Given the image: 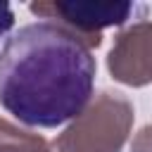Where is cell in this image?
<instances>
[{
  "mask_svg": "<svg viewBox=\"0 0 152 152\" xmlns=\"http://www.w3.org/2000/svg\"><path fill=\"white\" fill-rule=\"evenodd\" d=\"M95 69L93 48L71 28L26 24L0 50V104L26 126L57 128L90 104Z\"/></svg>",
  "mask_w": 152,
  "mask_h": 152,
  "instance_id": "cell-1",
  "label": "cell"
},
{
  "mask_svg": "<svg viewBox=\"0 0 152 152\" xmlns=\"http://www.w3.org/2000/svg\"><path fill=\"white\" fill-rule=\"evenodd\" d=\"M133 104L126 95L104 90L52 140L55 152H121L131 126Z\"/></svg>",
  "mask_w": 152,
  "mask_h": 152,
  "instance_id": "cell-2",
  "label": "cell"
},
{
  "mask_svg": "<svg viewBox=\"0 0 152 152\" xmlns=\"http://www.w3.org/2000/svg\"><path fill=\"white\" fill-rule=\"evenodd\" d=\"M28 10L43 19L57 21L74 33H78L90 48H100L102 28L124 26L138 12L145 14V5L135 2H69V0H52V2H31Z\"/></svg>",
  "mask_w": 152,
  "mask_h": 152,
  "instance_id": "cell-3",
  "label": "cell"
},
{
  "mask_svg": "<svg viewBox=\"0 0 152 152\" xmlns=\"http://www.w3.org/2000/svg\"><path fill=\"white\" fill-rule=\"evenodd\" d=\"M107 69L114 81L133 88L152 83V21H135L114 38Z\"/></svg>",
  "mask_w": 152,
  "mask_h": 152,
  "instance_id": "cell-4",
  "label": "cell"
},
{
  "mask_svg": "<svg viewBox=\"0 0 152 152\" xmlns=\"http://www.w3.org/2000/svg\"><path fill=\"white\" fill-rule=\"evenodd\" d=\"M0 152H55L38 133H28L0 116Z\"/></svg>",
  "mask_w": 152,
  "mask_h": 152,
  "instance_id": "cell-5",
  "label": "cell"
},
{
  "mask_svg": "<svg viewBox=\"0 0 152 152\" xmlns=\"http://www.w3.org/2000/svg\"><path fill=\"white\" fill-rule=\"evenodd\" d=\"M131 152H152V124L142 126L135 133L133 145H131Z\"/></svg>",
  "mask_w": 152,
  "mask_h": 152,
  "instance_id": "cell-6",
  "label": "cell"
},
{
  "mask_svg": "<svg viewBox=\"0 0 152 152\" xmlns=\"http://www.w3.org/2000/svg\"><path fill=\"white\" fill-rule=\"evenodd\" d=\"M14 26V10L7 2H0V38L10 33V28Z\"/></svg>",
  "mask_w": 152,
  "mask_h": 152,
  "instance_id": "cell-7",
  "label": "cell"
}]
</instances>
